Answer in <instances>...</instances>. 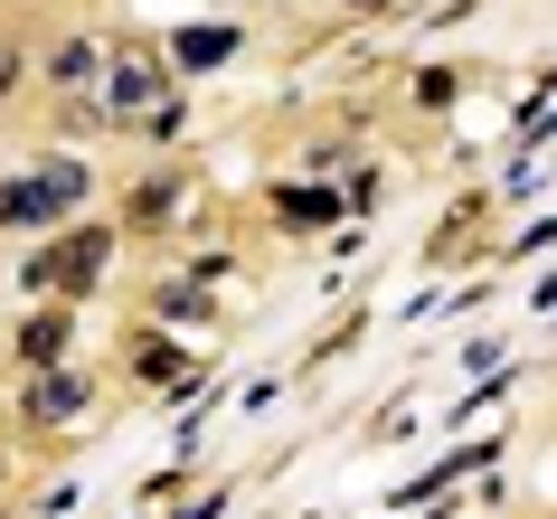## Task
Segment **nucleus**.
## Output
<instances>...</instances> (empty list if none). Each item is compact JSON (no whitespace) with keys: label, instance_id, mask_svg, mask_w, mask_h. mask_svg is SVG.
<instances>
[{"label":"nucleus","instance_id":"f257e3e1","mask_svg":"<svg viewBox=\"0 0 557 519\" xmlns=\"http://www.w3.org/2000/svg\"><path fill=\"white\" fill-rule=\"evenodd\" d=\"M104 114H114V123H143V133H180V86H171V58H161L151 38H114Z\"/></svg>","mask_w":557,"mask_h":519},{"label":"nucleus","instance_id":"f03ea898","mask_svg":"<svg viewBox=\"0 0 557 519\" xmlns=\"http://www.w3.org/2000/svg\"><path fill=\"white\" fill-rule=\"evenodd\" d=\"M114 236L123 227H58V236H38L29 264H20V284L48 293V302H76V293H95V274L114 264Z\"/></svg>","mask_w":557,"mask_h":519},{"label":"nucleus","instance_id":"7ed1b4c3","mask_svg":"<svg viewBox=\"0 0 557 519\" xmlns=\"http://www.w3.org/2000/svg\"><path fill=\"white\" fill-rule=\"evenodd\" d=\"M86 189H95V171H86V161L48 151L38 171L0 180V227H58V218H76V208H86Z\"/></svg>","mask_w":557,"mask_h":519},{"label":"nucleus","instance_id":"20e7f679","mask_svg":"<svg viewBox=\"0 0 557 519\" xmlns=\"http://www.w3.org/2000/svg\"><path fill=\"white\" fill-rule=\"evenodd\" d=\"M104 66H114V48H104V38H58V48H48V86L86 95V86H104Z\"/></svg>","mask_w":557,"mask_h":519},{"label":"nucleus","instance_id":"39448f33","mask_svg":"<svg viewBox=\"0 0 557 519\" xmlns=\"http://www.w3.org/2000/svg\"><path fill=\"white\" fill-rule=\"evenodd\" d=\"M76 406H86V378L76 369H38V387L20 397V416H29V425H66Z\"/></svg>","mask_w":557,"mask_h":519},{"label":"nucleus","instance_id":"423d86ee","mask_svg":"<svg viewBox=\"0 0 557 519\" xmlns=\"http://www.w3.org/2000/svg\"><path fill=\"white\" fill-rule=\"evenodd\" d=\"M66 341H76V312H58V302L20 321V359H29V369H58V359H66Z\"/></svg>","mask_w":557,"mask_h":519},{"label":"nucleus","instance_id":"0eeeda50","mask_svg":"<svg viewBox=\"0 0 557 519\" xmlns=\"http://www.w3.org/2000/svg\"><path fill=\"white\" fill-rule=\"evenodd\" d=\"M274 218H294V227H331L341 199H331V189H274Z\"/></svg>","mask_w":557,"mask_h":519},{"label":"nucleus","instance_id":"6e6552de","mask_svg":"<svg viewBox=\"0 0 557 519\" xmlns=\"http://www.w3.org/2000/svg\"><path fill=\"white\" fill-rule=\"evenodd\" d=\"M227 48H236V29H189V38L171 48V66H218Z\"/></svg>","mask_w":557,"mask_h":519},{"label":"nucleus","instance_id":"1a4fd4ad","mask_svg":"<svg viewBox=\"0 0 557 519\" xmlns=\"http://www.w3.org/2000/svg\"><path fill=\"white\" fill-rule=\"evenodd\" d=\"M133 369L143 378H180V349L171 341H133Z\"/></svg>","mask_w":557,"mask_h":519},{"label":"nucleus","instance_id":"9d476101","mask_svg":"<svg viewBox=\"0 0 557 519\" xmlns=\"http://www.w3.org/2000/svg\"><path fill=\"white\" fill-rule=\"evenodd\" d=\"M454 86H463L454 66H425V76H416V104H454Z\"/></svg>","mask_w":557,"mask_h":519},{"label":"nucleus","instance_id":"9b49d317","mask_svg":"<svg viewBox=\"0 0 557 519\" xmlns=\"http://www.w3.org/2000/svg\"><path fill=\"white\" fill-rule=\"evenodd\" d=\"M20 76H29V66H20V48H10V38H0V104H10V95H20Z\"/></svg>","mask_w":557,"mask_h":519},{"label":"nucleus","instance_id":"f8f14e48","mask_svg":"<svg viewBox=\"0 0 557 519\" xmlns=\"http://www.w3.org/2000/svg\"><path fill=\"white\" fill-rule=\"evenodd\" d=\"M341 10H359V20H379V10H387V0H341Z\"/></svg>","mask_w":557,"mask_h":519}]
</instances>
